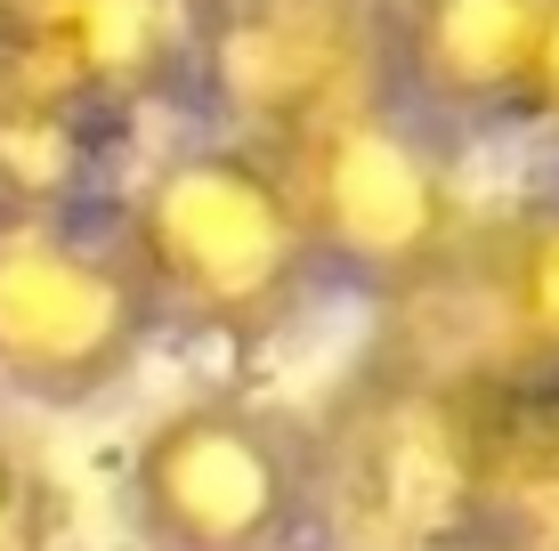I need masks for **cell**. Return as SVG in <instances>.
I'll return each instance as SVG.
<instances>
[{
  "instance_id": "cell-11",
  "label": "cell",
  "mask_w": 559,
  "mask_h": 551,
  "mask_svg": "<svg viewBox=\"0 0 559 551\" xmlns=\"http://www.w3.org/2000/svg\"><path fill=\"white\" fill-rule=\"evenodd\" d=\"M82 155H90V139L33 106V89L0 57V212L9 203H41V195H82L73 187V163Z\"/></svg>"
},
{
  "instance_id": "cell-7",
  "label": "cell",
  "mask_w": 559,
  "mask_h": 551,
  "mask_svg": "<svg viewBox=\"0 0 559 551\" xmlns=\"http://www.w3.org/2000/svg\"><path fill=\"white\" fill-rule=\"evenodd\" d=\"M397 82L390 0H227L211 106L227 130L284 146L293 130Z\"/></svg>"
},
{
  "instance_id": "cell-10",
  "label": "cell",
  "mask_w": 559,
  "mask_h": 551,
  "mask_svg": "<svg viewBox=\"0 0 559 551\" xmlns=\"http://www.w3.org/2000/svg\"><path fill=\"white\" fill-rule=\"evenodd\" d=\"M559 543V366L487 382V543L478 551H551Z\"/></svg>"
},
{
  "instance_id": "cell-12",
  "label": "cell",
  "mask_w": 559,
  "mask_h": 551,
  "mask_svg": "<svg viewBox=\"0 0 559 551\" xmlns=\"http://www.w3.org/2000/svg\"><path fill=\"white\" fill-rule=\"evenodd\" d=\"M0 551H41V479L0 439Z\"/></svg>"
},
{
  "instance_id": "cell-4",
  "label": "cell",
  "mask_w": 559,
  "mask_h": 551,
  "mask_svg": "<svg viewBox=\"0 0 559 551\" xmlns=\"http://www.w3.org/2000/svg\"><path fill=\"white\" fill-rule=\"evenodd\" d=\"M276 155L300 187L324 284H357L373 300H397L421 276L447 268L471 236L454 203V170H447V130L397 82L293 130Z\"/></svg>"
},
{
  "instance_id": "cell-13",
  "label": "cell",
  "mask_w": 559,
  "mask_h": 551,
  "mask_svg": "<svg viewBox=\"0 0 559 551\" xmlns=\"http://www.w3.org/2000/svg\"><path fill=\"white\" fill-rule=\"evenodd\" d=\"M527 122L559 139V16H551V41H544V73H535V106H527Z\"/></svg>"
},
{
  "instance_id": "cell-2",
  "label": "cell",
  "mask_w": 559,
  "mask_h": 551,
  "mask_svg": "<svg viewBox=\"0 0 559 551\" xmlns=\"http://www.w3.org/2000/svg\"><path fill=\"white\" fill-rule=\"evenodd\" d=\"M114 203H122V227L154 284L163 333L260 349L324 284L293 170L252 130L219 122L203 139L163 146Z\"/></svg>"
},
{
  "instance_id": "cell-9",
  "label": "cell",
  "mask_w": 559,
  "mask_h": 551,
  "mask_svg": "<svg viewBox=\"0 0 559 551\" xmlns=\"http://www.w3.org/2000/svg\"><path fill=\"white\" fill-rule=\"evenodd\" d=\"M559 0H390L397 89L438 130L527 122Z\"/></svg>"
},
{
  "instance_id": "cell-8",
  "label": "cell",
  "mask_w": 559,
  "mask_h": 551,
  "mask_svg": "<svg viewBox=\"0 0 559 551\" xmlns=\"http://www.w3.org/2000/svg\"><path fill=\"white\" fill-rule=\"evenodd\" d=\"M397 309V349H421L462 373H527L559 366V187L527 195L495 227L462 236V252Z\"/></svg>"
},
{
  "instance_id": "cell-1",
  "label": "cell",
  "mask_w": 559,
  "mask_h": 551,
  "mask_svg": "<svg viewBox=\"0 0 559 551\" xmlns=\"http://www.w3.org/2000/svg\"><path fill=\"white\" fill-rule=\"evenodd\" d=\"M487 543V373L381 340L308 414V551Z\"/></svg>"
},
{
  "instance_id": "cell-6",
  "label": "cell",
  "mask_w": 559,
  "mask_h": 551,
  "mask_svg": "<svg viewBox=\"0 0 559 551\" xmlns=\"http://www.w3.org/2000/svg\"><path fill=\"white\" fill-rule=\"evenodd\" d=\"M227 0H0V57L33 106L82 130H130L163 106L211 98Z\"/></svg>"
},
{
  "instance_id": "cell-3",
  "label": "cell",
  "mask_w": 559,
  "mask_h": 551,
  "mask_svg": "<svg viewBox=\"0 0 559 551\" xmlns=\"http://www.w3.org/2000/svg\"><path fill=\"white\" fill-rule=\"evenodd\" d=\"M163 333L122 203L41 195L0 212V397L90 406Z\"/></svg>"
},
{
  "instance_id": "cell-5",
  "label": "cell",
  "mask_w": 559,
  "mask_h": 551,
  "mask_svg": "<svg viewBox=\"0 0 559 551\" xmlns=\"http://www.w3.org/2000/svg\"><path fill=\"white\" fill-rule=\"evenodd\" d=\"M122 503L146 551H308V414L179 397L139 430Z\"/></svg>"
}]
</instances>
